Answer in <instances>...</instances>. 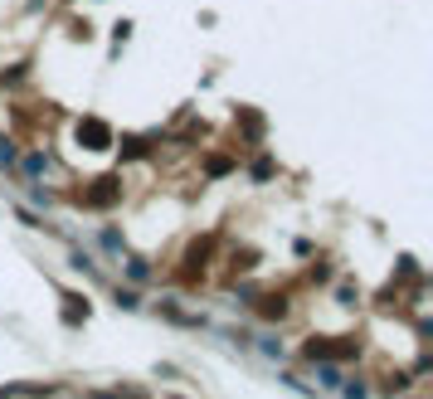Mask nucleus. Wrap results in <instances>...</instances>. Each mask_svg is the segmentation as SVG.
<instances>
[{
  "instance_id": "nucleus-4",
  "label": "nucleus",
  "mask_w": 433,
  "mask_h": 399,
  "mask_svg": "<svg viewBox=\"0 0 433 399\" xmlns=\"http://www.w3.org/2000/svg\"><path fill=\"white\" fill-rule=\"evenodd\" d=\"M263 317H282V297H268V302H263Z\"/></svg>"
},
{
  "instance_id": "nucleus-3",
  "label": "nucleus",
  "mask_w": 433,
  "mask_h": 399,
  "mask_svg": "<svg viewBox=\"0 0 433 399\" xmlns=\"http://www.w3.org/2000/svg\"><path fill=\"white\" fill-rule=\"evenodd\" d=\"M307 355L317 360V355H355V341H341V346H331V341H312Z\"/></svg>"
},
{
  "instance_id": "nucleus-1",
  "label": "nucleus",
  "mask_w": 433,
  "mask_h": 399,
  "mask_svg": "<svg viewBox=\"0 0 433 399\" xmlns=\"http://www.w3.org/2000/svg\"><path fill=\"white\" fill-rule=\"evenodd\" d=\"M78 141L88 146V151H108L112 146V127L108 122H98V117H88V122H78Z\"/></svg>"
},
{
  "instance_id": "nucleus-2",
  "label": "nucleus",
  "mask_w": 433,
  "mask_h": 399,
  "mask_svg": "<svg viewBox=\"0 0 433 399\" xmlns=\"http://www.w3.org/2000/svg\"><path fill=\"white\" fill-rule=\"evenodd\" d=\"M117 195H122V186L117 181H93V190H83V205H93V210H108V205H117Z\"/></svg>"
}]
</instances>
